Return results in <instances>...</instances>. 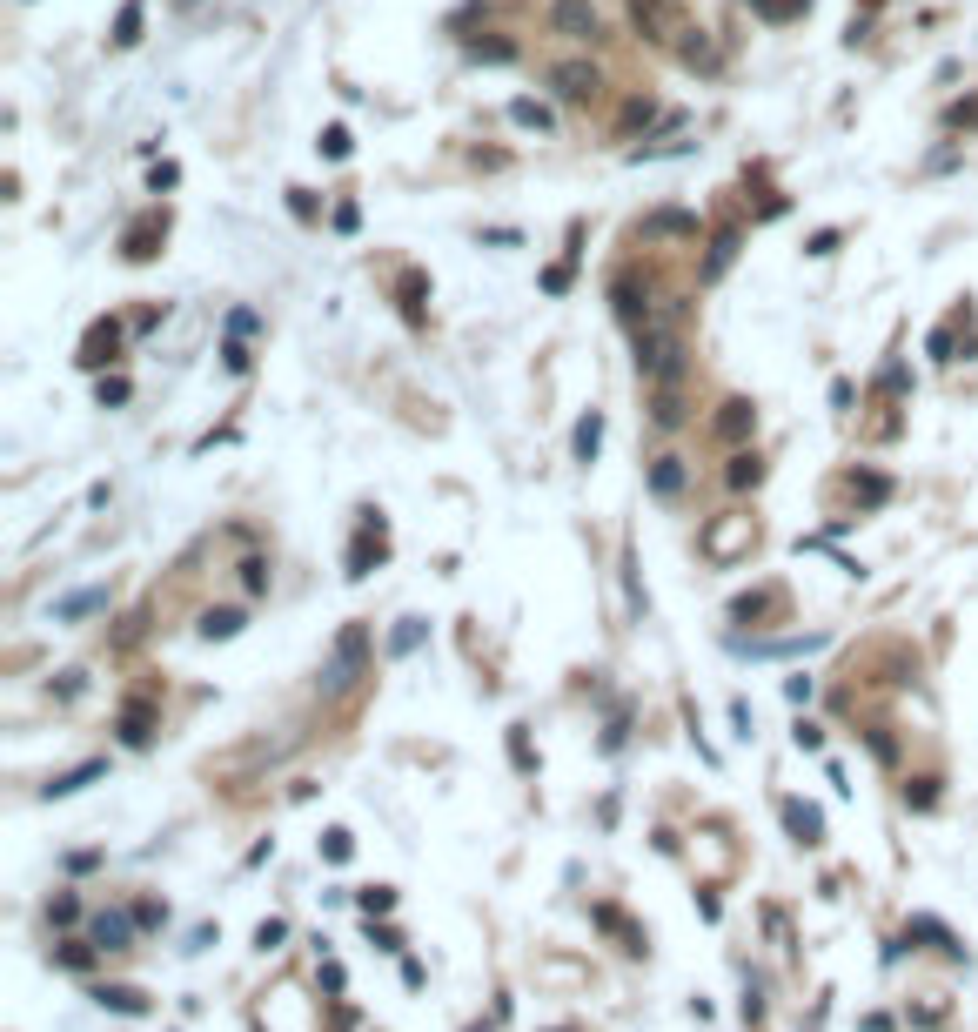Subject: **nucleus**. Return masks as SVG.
Returning a JSON list of instances; mask_svg holds the SVG:
<instances>
[{"instance_id": "f257e3e1", "label": "nucleus", "mask_w": 978, "mask_h": 1032, "mask_svg": "<svg viewBox=\"0 0 978 1032\" xmlns=\"http://www.w3.org/2000/svg\"><path fill=\"white\" fill-rule=\"evenodd\" d=\"M610 302H617V322L637 336V329H650V322H657V309H664V289H657L650 275L623 269L617 282H610Z\"/></svg>"}, {"instance_id": "f03ea898", "label": "nucleus", "mask_w": 978, "mask_h": 1032, "mask_svg": "<svg viewBox=\"0 0 978 1032\" xmlns=\"http://www.w3.org/2000/svg\"><path fill=\"white\" fill-rule=\"evenodd\" d=\"M751 543H757V523H751V516H711V523H704V537H697V550H704L717 570H731Z\"/></svg>"}, {"instance_id": "7ed1b4c3", "label": "nucleus", "mask_w": 978, "mask_h": 1032, "mask_svg": "<svg viewBox=\"0 0 978 1032\" xmlns=\"http://www.w3.org/2000/svg\"><path fill=\"white\" fill-rule=\"evenodd\" d=\"M382 557H389V523H382V510H362L356 543H349V557H342V577H356V584H362Z\"/></svg>"}, {"instance_id": "20e7f679", "label": "nucleus", "mask_w": 978, "mask_h": 1032, "mask_svg": "<svg viewBox=\"0 0 978 1032\" xmlns=\"http://www.w3.org/2000/svg\"><path fill=\"white\" fill-rule=\"evenodd\" d=\"M630 27H637L650 47H677V41H684V14H677V0H630Z\"/></svg>"}, {"instance_id": "39448f33", "label": "nucleus", "mask_w": 978, "mask_h": 1032, "mask_svg": "<svg viewBox=\"0 0 978 1032\" xmlns=\"http://www.w3.org/2000/svg\"><path fill=\"white\" fill-rule=\"evenodd\" d=\"M362 657H369V630L349 624L342 637H335V657L322 664V691H349V684L362 677Z\"/></svg>"}, {"instance_id": "423d86ee", "label": "nucleus", "mask_w": 978, "mask_h": 1032, "mask_svg": "<svg viewBox=\"0 0 978 1032\" xmlns=\"http://www.w3.org/2000/svg\"><path fill=\"white\" fill-rule=\"evenodd\" d=\"M550 88L563 94L570 108H590V101L603 94V68H597V61H556V68H550Z\"/></svg>"}, {"instance_id": "0eeeda50", "label": "nucleus", "mask_w": 978, "mask_h": 1032, "mask_svg": "<svg viewBox=\"0 0 978 1032\" xmlns=\"http://www.w3.org/2000/svg\"><path fill=\"white\" fill-rule=\"evenodd\" d=\"M550 27H556V34H570V41H597L603 14L590 7V0H550Z\"/></svg>"}, {"instance_id": "6e6552de", "label": "nucleus", "mask_w": 978, "mask_h": 1032, "mask_svg": "<svg viewBox=\"0 0 978 1032\" xmlns=\"http://www.w3.org/2000/svg\"><path fill=\"white\" fill-rule=\"evenodd\" d=\"M161 242H168V215H161V208H148V215L121 235V255H128V262H155Z\"/></svg>"}, {"instance_id": "1a4fd4ad", "label": "nucleus", "mask_w": 978, "mask_h": 1032, "mask_svg": "<svg viewBox=\"0 0 978 1032\" xmlns=\"http://www.w3.org/2000/svg\"><path fill=\"white\" fill-rule=\"evenodd\" d=\"M108 362H121V322L101 315V322H88V336H81V369H108Z\"/></svg>"}, {"instance_id": "9d476101", "label": "nucleus", "mask_w": 978, "mask_h": 1032, "mask_svg": "<svg viewBox=\"0 0 978 1032\" xmlns=\"http://www.w3.org/2000/svg\"><path fill=\"white\" fill-rule=\"evenodd\" d=\"M737 248H744V228L724 222V228L711 235V248H704V269H697V282H724V269L737 262Z\"/></svg>"}, {"instance_id": "9b49d317", "label": "nucleus", "mask_w": 978, "mask_h": 1032, "mask_svg": "<svg viewBox=\"0 0 978 1032\" xmlns=\"http://www.w3.org/2000/svg\"><path fill=\"white\" fill-rule=\"evenodd\" d=\"M114 731H121V744H128V751L155 744V697H128V704H121V724H114Z\"/></svg>"}, {"instance_id": "f8f14e48", "label": "nucleus", "mask_w": 978, "mask_h": 1032, "mask_svg": "<svg viewBox=\"0 0 978 1032\" xmlns=\"http://www.w3.org/2000/svg\"><path fill=\"white\" fill-rule=\"evenodd\" d=\"M423 295H429V275L423 269H402L396 275V309H402V322H409V329H423V322H429Z\"/></svg>"}, {"instance_id": "ddd939ff", "label": "nucleus", "mask_w": 978, "mask_h": 1032, "mask_svg": "<svg viewBox=\"0 0 978 1032\" xmlns=\"http://www.w3.org/2000/svg\"><path fill=\"white\" fill-rule=\"evenodd\" d=\"M94 778H108V758H88V764H74V771H61V778H47L41 798L54 805V798H74V791H88Z\"/></svg>"}, {"instance_id": "4468645a", "label": "nucleus", "mask_w": 978, "mask_h": 1032, "mask_svg": "<svg viewBox=\"0 0 978 1032\" xmlns=\"http://www.w3.org/2000/svg\"><path fill=\"white\" fill-rule=\"evenodd\" d=\"M717 436H724V443H744V436H751V429H757V409L751 403H744V396H724V403H717Z\"/></svg>"}, {"instance_id": "2eb2a0df", "label": "nucleus", "mask_w": 978, "mask_h": 1032, "mask_svg": "<svg viewBox=\"0 0 978 1032\" xmlns=\"http://www.w3.org/2000/svg\"><path fill=\"white\" fill-rule=\"evenodd\" d=\"M784 831H791L798 845H824V811L804 805V798H784Z\"/></svg>"}, {"instance_id": "dca6fc26", "label": "nucleus", "mask_w": 978, "mask_h": 1032, "mask_svg": "<svg viewBox=\"0 0 978 1032\" xmlns=\"http://www.w3.org/2000/svg\"><path fill=\"white\" fill-rule=\"evenodd\" d=\"M778 610H784V590L764 584V590H751V597H737L731 617H737V624H764V617H778Z\"/></svg>"}, {"instance_id": "f3484780", "label": "nucleus", "mask_w": 978, "mask_h": 1032, "mask_svg": "<svg viewBox=\"0 0 978 1032\" xmlns=\"http://www.w3.org/2000/svg\"><path fill=\"white\" fill-rule=\"evenodd\" d=\"M845 490H851V503H858V510H878V503H891V476H878V470H851V476H845Z\"/></svg>"}, {"instance_id": "a211bd4d", "label": "nucleus", "mask_w": 978, "mask_h": 1032, "mask_svg": "<svg viewBox=\"0 0 978 1032\" xmlns=\"http://www.w3.org/2000/svg\"><path fill=\"white\" fill-rule=\"evenodd\" d=\"M128 932H134L128 912H101V919L88 925V945H101V952H128Z\"/></svg>"}, {"instance_id": "6ab92c4d", "label": "nucleus", "mask_w": 978, "mask_h": 1032, "mask_svg": "<svg viewBox=\"0 0 978 1032\" xmlns=\"http://www.w3.org/2000/svg\"><path fill=\"white\" fill-rule=\"evenodd\" d=\"M650 496H657V503H677V496H684V456H657V463H650Z\"/></svg>"}, {"instance_id": "aec40b11", "label": "nucleus", "mask_w": 978, "mask_h": 1032, "mask_svg": "<svg viewBox=\"0 0 978 1032\" xmlns=\"http://www.w3.org/2000/svg\"><path fill=\"white\" fill-rule=\"evenodd\" d=\"M912 939H925L932 952H945V959H965V945L952 939V925H938V919H912V925H905V945H912Z\"/></svg>"}, {"instance_id": "412c9836", "label": "nucleus", "mask_w": 978, "mask_h": 1032, "mask_svg": "<svg viewBox=\"0 0 978 1032\" xmlns=\"http://www.w3.org/2000/svg\"><path fill=\"white\" fill-rule=\"evenodd\" d=\"M597 449H603V409H590L577 423V436H570V456H577V463H597Z\"/></svg>"}, {"instance_id": "4be33fe9", "label": "nucleus", "mask_w": 978, "mask_h": 1032, "mask_svg": "<svg viewBox=\"0 0 978 1032\" xmlns=\"http://www.w3.org/2000/svg\"><path fill=\"white\" fill-rule=\"evenodd\" d=\"M677 61H684V68H704V74L717 68V47L704 41V27H684V41H677Z\"/></svg>"}, {"instance_id": "5701e85b", "label": "nucleus", "mask_w": 978, "mask_h": 1032, "mask_svg": "<svg viewBox=\"0 0 978 1032\" xmlns=\"http://www.w3.org/2000/svg\"><path fill=\"white\" fill-rule=\"evenodd\" d=\"M650 423H657V429L684 423V389H650Z\"/></svg>"}, {"instance_id": "b1692460", "label": "nucleus", "mask_w": 978, "mask_h": 1032, "mask_svg": "<svg viewBox=\"0 0 978 1032\" xmlns=\"http://www.w3.org/2000/svg\"><path fill=\"white\" fill-rule=\"evenodd\" d=\"M141 21H148V0H121V14H114V47L141 41Z\"/></svg>"}, {"instance_id": "393cba45", "label": "nucleus", "mask_w": 978, "mask_h": 1032, "mask_svg": "<svg viewBox=\"0 0 978 1032\" xmlns=\"http://www.w3.org/2000/svg\"><path fill=\"white\" fill-rule=\"evenodd\" d=\"M510 121H516V128H536V135H550V128H556V114L543 108V101H530V94H516V101H510Z\"/></svg>"}, {"instance_id": "a878e982", "label": "nucleus", "mask_w": 978, "mask_h": 1032, "mask_svg": "<svg viewBox=\"0 0 978 1032\" xmlns=\"http://www.w3.org/2000/svg\"><path fill=\"white\" fill-rule=\"evenodd\" d=\"M590 919H597L603 925V932H617V939H623V952H644V932H637V925H630V919H623V912H610V905H597V912H590Z\"/></svg>"}, {"instance_id": "bb28decb", "label": "nucleus", "mask_w": 978, "mask_h": 1032, "mask_svg": "<svg viewBox=\"0 0 978 1032\" xmlns=\"http://www.w3.org/2000/svg\"><path fill=\"white\" fill-rule=\"evenodd\" d=\"M724 483H731V490H757V483H764V463H757V449H737L731 470H724Z\"/></svg>"}, {"instance_id": "cd10ccee", "label": "nucleus", "mask_w": 978, "mask_h": 1032, "mask_svg": "<svg viewBox=\"0 0 978 1032\" xmlns=\"http://www.w3.org/2000/svg\"><path fill=\"white\" fill-rule=\"evenodd\" d=\"M94 999H101V1006H114V1012H128V1019H141V1012H148V992H134V986H101Z\"/></svg>"}, {"instance_id": "c85d7f7f", "label": "nucleus", "mask_w": 978, "mask_h": 1032, "mask_svg": "<svg viewBox=\"0 0 978 1032\" xmlns=\"http://www.w3.org/2000/svg\"><path fill=\"white\" fill-rule=\"evenodd\" d=\"M644 235H697V215H684V208H664V215H650Z\"/></svg>"}, {"instance_id": "c756f323", "label": "nucleus", "mask_w": 978, "mask_h": 1032, "mask_svg": "<svg viewBox=\"0 0 978 1032\" xmlns=\"http://www.w3.org/2000/svg\"><path fill=\"white\" fill-rule=\"evenodd\" d=\"M242 624H248L242 610H208V617H201V637L215 644V637H235V630H242Z\"/></svg>"}, {"instance_id": "7c9ffc66", "label": "nucleus", "mask_w": 978, "mask_h": 1032, "mask_svg": "<svg viewBox=\"0 0 978 1032\" xmlns=\"http://www.w3.org/2000/svg\"><path fill=\"white\" fill-rule=\"evenodd\" d=\"M101 604H108V590H74V597L54 604V617H88V610H101Z\"/></svg>"}, {"instance_id": "2f4dec72", "label": "nucleus", "mask_w": 978, "mask_h": 1032, "mask_svg": "<svg viewBox=\"0 0 978 1032\" xmlns=\"http://www.w3.org/2000/svg\"><path fill=\"white\" fill-rule=\"evenodd\" d=\"M804 7H811V0H751V14H757V21H798Z\"/></svg>"}, {"instance_id": "473e14b6", "label": "nucleus", "mask_w": 978, "mask_h": 1032, "mask_svg": "<svg viewBox=\"0 0 978 1032\" xmlns=\"http://www.w3.org/2000/svg\"><path fill=\"white\" fill-rule=\"evenodd\" d=\"M315 148H322L329 161H349V148H356V141H349V128H342V121H335V128H322V141H315Z\"/></svg>"}, {"instance_id": "72a5a7b5", "label": "nucleus", "mask_w": 978, "mask_h": 1032, "mask_svg": "<svg viewBox=\"0 0 978 1032\" xmlns=\"http://www.w3.org/2000/svg\"><path fill=\"white\" fill-rule=\"evenodd\" d=\"M94 952H101V945H81V939H67L61 952H54V959H61L67 972H88V965H94Z\"/></svg>"}, {"instance_id": "f704fd0d", "label": "nucleus", "mask_w": 978, "mask_h": 1032, "mask_svg": "<svg viewBox=\"0 0 978 1032\" xmlns=\"http://www.w3.org/2000/svg\"><path fill=\"white\" fill-rule=\"evenodd\" d=\"M248 362H255V356H248V342L228 336V342H222V369H228V376H248Z\"/></svg>"}, {"instance_id": "c9c22d12", "label": "nucleus", "mask_w": 978, "mask_h": 1032, "mask_svg": "<svg viewBox=\"0 0 978 1032\" xmlns=\"http://www.w3.org/2000/svg\"><path fill=\"white\" fill-rule=\"evenodd\" d=\"M416 644H423V617H402V624H396V637H389V651H416Z\"/></svg>"}, {"instance_id": "e433bc0d", "label": "nucleus", "mask_w": 978, "mask_h": 1032, "mask_svg": "<svg viewBox=\"0 0 978 1032\" xmlns=\"http://www.w3.org/2000/svg\"><path fill=\"white\" fill-rule=\"evenodd\" d=\"M94 403H101V409H121V403H128V376H101Z\"/></svg>"}, {"instance_id": "4c0bfd02", "label": "nucleus", "mask_w": 978, "mask_h": 1032, "mask_svg": "<svg viewBox=\"0 0 978 1032\" xmlns=\"http://www.w3.org/2000/svg\"><path fill=\"white\" fill-rule=\"evenodd\" d=\"M469 61H516V41H469Z\"/></svg>"}, {"instance_id": "58836bf2", "label": "nucleus", "mask_w": 978, "mask_h": 1032, "mask_svg": "<svg viewBox=\"0 0 978 1032\" xmlns=\"http://www.w3.org/2000/svg\"><path fill=\"white\" fill-rule=\"evenodd\" d=\"M650 121H657V101H644V94L623 101V128H650Z\"/></svg>"}, {"instance_id": "ea45409f", "label": "nucleus", "mask_w": 978, "mask_h": 1032, "mask_svg": "<svg viewBox=\"0 0 978 1032\" xmlns=\"http://www.w3.org/2000/svg\"><path fill=\"white\" fill-rule=\"evenodd\" d=\"M47 919H54V925H74V919H81V898H74V892H54Z\"/></svg>"}, {"instance_id": "a19ab883", "label": "nucleus", "mask_w": 978, "mask_h": 1032, "mask_svg": "<svg viewBox=\"0 0 978 1032\" xmlns=\"http://www.w3.org/2000/svg\"><path fill=\"white\" fill-rule=\"evenodd\" d=\"M282 939H289V925H282V919H262V925H255V952H275Z\"/></svg>"}, {"instance_id": "79ce46f5", "label": "nucleus", "mask_w": 978, "mask_h": 1032, "mask_svg": "<svg viewBox=\"0 0 978 1032\" xmlns=\"http://www.w3.org/2000/svg\"><path fill=\"white\" fill-rule=\"evenodd\" d=\"M945 128H978V94H972V101H952V108H945Z\"/></svg>"}, {"instance_id": "37998d69", "label": "nucleus", "mask_w": 978, "mask_h": 1032, "mask_svg": "<svg viewBox=\"0 0 978 1032\" xmlns=\"http://www.w3.org/2000/svg\"><path fill=\"white\" fill-rule=\"evenodd\" d=\"M510 764H516V771H536V758H530V738H523V724H510Z\"/></svg>"}, {"instance_id": "c03bdc74", "label": "nucleus", "mask_w": 978, "mask_h": 1032, "mask_svg": "<svg viewBox=\"0 0 978 1032\" xmlns=\"http://www.w3.org/2000/svg\"><path fill=\"white\" fill-rule=\"evenodd\" d=\"M349 852H356V845H349V831H322V858H329V865H342Z\"/></svg>"}, {"instance_id": "a18cd8bd", "label": "nucleus", "mask_w": 978, "mask_h": 1032, "mask_svg": "<svg viewBox=\"0 0 978 1032\" xmlns=\"http://www.w3.org/2000/svg\"><path fill=\"white\" fill-rule=\"evenodd\" d=\"M356 905L369 912V919H376V912H389V905H396V892H389V885H369V892H362Z\"/></svg>"}, {"instance_id": "49530a36", "label": "nucleus", "mask_w": 978, "mask_h": 1032, "mask_svg": "<svg viewBox=\"0 0 978 1032\" xmlns=\"http://www.w3.org/2000/svg\"><path fill=\"white\" fill-rule=\"evenodd\" d=\"M289 215H295V222H315L322 208H315V195H309V188H289Z\"/></svg>"}, {"instance_id": "de8ad7c7", "label": "nucleus", "mask_w": 978, "mask_h": 1032, "mask_svg": "<svg viewBox=\"0 0 978 1032\" xmlns=\"http://www.w3.org/2000/svg\"><path fill=\"white\" fill-rule=\"evenodd\" d=\"M329 222H335V235H356L362 208H356V202H335V215H329Z\"/></svg>"}, {"instance_id": "09e8293b", "label": "nucleus", "mask_w": 978, "mask_h": 1032, "mask_svg": "<svg viewBox=\"0 0 978 1032\" xmlns=\"http://www.w3.org/2000/svg\"><path fill=\"white\" fill-rule=\"evenodd\" d=\"M242 584L255 590V597H262V590H268V563H262V557H248V563H242Z\"/></svg>"}, {"instance_id": "8fccbe9b", "label": "nucleus", "mask_w": 978, "mask_h": 1032, "mask_svg": "<svg viewBox=\"0 0 978 1032\" xmlns=\"http://www.w3.org/2000/svg\"><path fill=\"white\" fill-rule=\"evenodd\" d=\"M804 255H838V228H818V235L804 242Z\"/></svg>"}, {"instance_id": "3c124183", "label": "nucleus", "mask_w": 978, "mask_h": 1032, "mask_svg": "<svg viewBox=\"0 0 978 1032\" xmlns=\"http://www.w3.org/2000/svg\"><path fill=\"white\" fill-rule=\"evenodd\" d=\"M905 805H912V811H932V805H938V791H932V778H918V791H905Z\"/></svg>"}, {"instance_id": "603ef678", "label": "nucleus", "mask_w": 978, "mask_h": 1032, "mask_svg": "<svg viewBox=\"0 0 978 1032\" xmlns=\"http://www.w3.org/2000/svg\"><path fill=\"white\" fill-rule=\"evenodd\" d=\"M175 181H181V168H175V161H161L155 175H148V188H155V195H168V188H175Z\"/></svg>"}, {"instance_id": "864d4df0", "label": "nucleus", "mask_w": 978, "mask_h": 1032, "mask_svg": "<svg viewBox=\"0 0 978 1032\" xmlns=\"http://www.w3.org/2000/svg\"><path fill=\"white\" fill-rule=\"evenodd\" d=\"M543 289H550V295H563V289H570V262H556V269H543Z\"/></svg>"}, {"instance_id": "5fc2aeb1", "label": "nucleus", "mask_w": 978, "mask_h": 1032, "mask_svg": "<svg viewBox=\"0 0 978 1032\" xmlns=\"http://www.w3.org/2000/svg\"><path fill=\"white\" fill-rule=\"evenodd\" d=\"M798 751H824V731H818V724H798Z\"/></svg>"}]
</instances>
